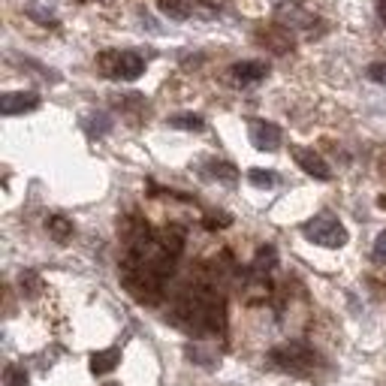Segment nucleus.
Instances as JSON below:
<instances>
[{
	"mask_svg": "<svg viewBox=\"0 0 386 386\" xmlns=\"http://www.w3.org/2000/svg\"><path fill=\"white\" fill-rule=\"evenodd\" d=\"M46 230L51 232V239H55V242H67V239H73V223L63 218V214H51V218L46 220Z\"/></svg>",
	"mask_w": 386,
	"mask_h": 386,
	"instance_id": "nucleus-13",
	"label": "nucleus"
},
{
	"mask_svg": "<svg viewBox=\"0 0 386 386\" xmlns=\"http://www.w3.org/2000/svg\"><path fill=\"white\" fill-rule=\"evenodd\" d=\"M160 13L173 21H185L193 15V0H157Z\"/></svg>",
	"mask_w": 386,
	"mask_h": 386,
	"instance_id": "nucleus-11",
	"label": "nucleus"
},
{
	"mask_svg": "<svg viewBox=\"0 0 386 386\" xmlns=\"http://www.w3.org/2000/svg\"><path fill=\"white\" fill-rule=\"evenodd\" d=\"M269 76V67L263 61H242V63H232V79L239 85H254V82H263Z\"/></svg>",
	"mask_w": 386,
	"mask_h": 386,
	"instance_id": "nucleus-8",
	"label": "nucleus"
},
{
	"mask_svg": "<svg viewBox=\"0 0 386 386\" xmlns=\"http://www.w3.org/2000/svg\"><path fill=\"white\" fill-rule=\"evenodd\" d=\"M305 239L320 244V248H344L347 244V230L341 227L338 218H332V214H317V218H311L305 227Z\"/></svg>",
	"mask_w": 386,
	"mask_h": 386,
	"instance_id": "nucleus-1",
	"label": "nucleus"
},
{
	"mask_svg": "<svg viewBox=\"0 0 386 386\" xmlns=\"http://www.w3.org/2000/svg\"><path fill=\"white\" fill-rule=\"evenodd\" d=\"M34 109H39V96L37 94L15 91V94L0 96V112L4 115H25V112H34Z\"/></svg>",
	"mask_w": 386,
	"mask_h": 386,
	"instance_id": "nucleus-7",
	"label": "nucleus"
},
{
	"mask_svg": "<svg viewBox=\"0 0 386 386\" xmlns=\"http://www.w3.org/2000/svg\"><path fill=\"white\" fill-rule=\"evenodd\" d=\"M256 39H260L263 46H272V51H278V55H284V51L293 49V39H290V34H287L284 27L260 30V34H256Z\"/></svg>",
	"mask_w": 386,
	"mask_h": 386,
	"instance_id": "nucleus-9",
	"label": "nucleus"
},
{
	"mask_svg": "<svg viewBox=\"0 0 386 386\" xmlns=\"http://www.w3.org/2000/svg\"><path fill=\"white\" fill-rule=\"evenodd\" d=\"M378 15H380V21L386 25V0H380V4H378Z\"/></svg>",
	"mask_w": 386,
	"mask_h": 386,
	"instance_id": "nucleus-21",
	"label": "nucleus"
},
{
	"mask_svg": "<svg viewBox=\"0 0 386 386\" xmlns=\"http://www.w3.org/2000/svg\"><path fill=\"white\" fill-rule=\"evenodd\" d=\"M248 181H251L254 187H266V190H269V187L278 185V175L269 173V169H251V173H248Z\"/></svg>",
	"mask_w": 386,
	"mask_h": 386,
	"instance_id": "nucleus-16",
	"label": "nucleus"
},
{
	"mask_svg": "<svg viewBox=\"0 0 386 386\" xmlns=\"http://www.w3.org/2000/svg\"><path fill=\"white\" fill-rule=\"evenodd\" d=\"M6 386H27V371H21L18 366L6 368Z\"/></svg>",
	"mask_w": 386,
	"mask_h": 386,
	"instance_id": "nucleus-18",
	"label": "nucleus"
},
{
	"mask_svg": "<svg viewBox=\"0 0 386 386\" xmlns=\"http://www.w3.org/2000/svg\"><path fill=\"white\" fill-rule=\"evenodd\" d=\"M100 67L106 76L121 79V82H133L145 73V61L136 51H106L100 55Z\"/></svg>",
	"mask_w": 386,
	"mask_h": 386,
	"instance_id": "nucleus-2",
	"label": "nucleus"
},
{
	"mask_svg": "<svg viewBox=\"0 0 386 386\" xmlns=\"http://www.w3.org/2000/svg\"><path fill=\"white\" fill-rule=\"evenodd\" d=\"M208 175L223 181V185H235V181H239V169H235L232 163H227V160H211V163H208Z\"/></svg>",
	"mask_w": 386,
	"mask_h": 386,
	"instance_id": "nucleus-12",
	"label": "nucleus"
},
{
	"mask_svg": "<svg viewBox=\"0 0 386 386\" xmlns=\"http://www.w3.org/2000/svg\"><path fill=\"white\" fill-rule=\"evenodd\" d=\"M293 157H296V163L302 166L308 175H314L320 181H329L332 178V169L326 166V160L320 157L317 151H311V148H293Z\"/></svg>",
	"mask_w": 386,
	"mask_h": 386,
	"instance_id": "nucleus-6",
	"label": "nucleus"
},
{
	"mask_svg": "<svg viewBox=\"0 0 386 386\" xmlns=\"http://www.w3.org/2000/svg\"><path fill=\"white\" fill-rule=\"evenodd\" d=\"M248 136H251V145L260 148V151H275L281 145V127L272 121H251Z\"/></svg>",
	"mask_w": 386,
	"mask_h": 386,
	"instance_id": "nucleus-5",
	"label": "nucleus"
},
{
	"mask_svg": "<svg viewBox=\"0 0 386 386\" xmlns=\"http://www.w3.org/2000/svg\"><path fill=\"white\" fill-rule=\"evenodd\" d=\"M169 127H175V130H202L206 121L199 115H175V118H169Z\"/></svg>",
	"mask_w": 386,
	"mask_h": 386,
	"instance_id": "nucleus-14",
	"label": "nucleus"
},
{
	"mask_svg": "<svg viewBox=\"0 0 386 386\" xmlns=\"http://www.w3.org/2000/svg\"><path fill=\"white\" fill-rule=\"evenodd\" d=\"M118 362H121V350H115V347L100 350V353H94L91 356V371L96 374V378H103V374L118 368Z\"/></svg>",
	"mask_w": 386,
	"mask_h": 386,
	"instance_id": "nucleus-10",
	"label": "nucleus"
},
{
	"mask_svg": "<svg viewBox=\"0 0 386 386\" xmlns=\"http://www.w3.org/2000/svg\"><path fill=\"white\" fill-rule=\"evenodd\" d=\"M106 386H118V383H106Z\"/></svg>",
	"mask_w": 386,
	"mask_h": 386,
	"instance_id": "nucleus-22",
	"label": "nucleus"
},
{
	"mask_svg": "<svg viewBox=\"0 0 386 386\" xmlns=\"http://www.w3.org/2000/svg\"><path fill=\"white\" fill-rule=\"evenodd\" d=\"M21 293H27V296H37V293H39V278H37V272H21Z\"/></svg>",
	"mask_w": 386,
	"mask_h": 386,
	"instance_id": "nucleus-17",
	"label": "nucleus"
},
{
	"mask_svg": "<svg viewBox=\"0 0 386 386\" xmlns=\"http://www.w3.org/2000/svg\"><path fill=\"white\" fill-rule=\"evenodd\" d=\"M275 260H278V256H275V248H260V254H256V260H254V266H251L254 275L269 272L272 266H275Z\"/></svg>",
	"mask_w": 386,
	"mask_h": 386,
	"instance_id": "nucleus-15",
	"label": "nucleus"
},
{
	"mask_svg": "<svg viewBox=\"0 0 386 386\" xmlns=\"http://www.w3.org/2000/svg\"><path fill=\"white\" fill-rule=\"evenodd\" d=\"M275 21L284 30H305L308 37L314 34V25H320L317 15L311 13V9H305L299 0H281V4L275 6Z\"/></svg>",
	"mask_w": 386,
	"mask_h": 386,
	"instance_id": "nucleus-3",
	"label": "nucleus"
},
{
	"mask_svg": "<svg viewBox=\"0 0 386 386\" xmlns=\"http://www.w3.org/2000/svg\"><path fill=\"white\" fill-rule=\"evenodd\" d=\"M374 260L378 263H386V230L374 239Z\"/></svg>",
	"mask_w": 386,
	"mask_h": 386,
	"instance_id": "nucleus-19",
	"label": "nucleus"
},
{
	"mask_svg": "<svg viewBox=\"0 0 386 386\" xmlns=\"http://www.w3.org/2000/svg\"><path fill=\"white\" fill-rule=\"evenodd\" d=\"M368 79L378 82V85H386V63H371V67H368Z\"/></svg>",
	"mask_w": 386,
	"mask_h": 386,
	"instance_id": "nucleus-20",
	"label": "nucleus"
},
{
	"mask_svg": "<svg viewBox=\"0 0 386 386\" xmlns=\"http://www.w3.org/2000/svg\"><path fill=\"white\" fill-rule=\"evenodd\" d=\"M272 362L284 371H293V374H311L317 366V353L308 350L302 344H290L281 350H272Z\"/></svg>",
	"mask_w": 386,
	"mask_h": 386,
	"instance_id": "nucleus-4",
	"label": "nucleus"
}]
</instances>
